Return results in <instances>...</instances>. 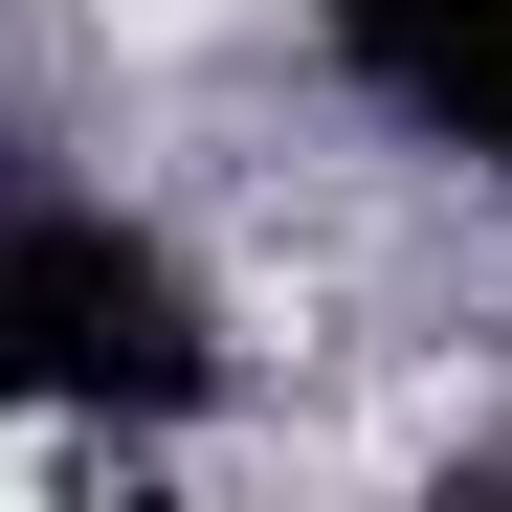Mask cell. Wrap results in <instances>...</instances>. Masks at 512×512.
Wrapping results in <instances>:
<instances>
[{
    "label": "cell",
    "mask_w": 512,
    "mask_h": 512,
    "mask_svg": "<svg viewBox=\"0 0 512 512\" xmlns=\"http://www.w3.org/2000/svg\"><path fill=\"white\" fill-rule=\"evenodd\" d=\"M223 401V312L156 223L90 201H0V423H201Z\"/></svg>",
    "instance_id": "1"
},
{
    "label": "cell",
    "mask_w": 512,
    "mask_h": 512,
    "mask_svg": "<svg viewBox=\"0 0 512 512\" xmlns=\"http://www.w3.org/2000/svg\"><path fill=\"white\" fill-rule=\"evenodd\" d=\"M423 134H446V156H490V179H512V0H468V45L446 67H423V90H401Z\"/></svg>",
    "instance_id": "2"
},
{
    "label": "cell",
    "mask_w": 512,
    "mask_h": 512,
    "mask_svg": "<svg viewBox=\"0 0 512 512\" xmlns=\"http://www.w3.org/2000/svg\"><path fill=\"white\" fill-rule=\"evenodd\" d=\"M312 23H334V67H357V90L401 112V90H423V67H446V45H468V0H312Z\"/></svg>",
    "instance_id": "3"
}]
</instances>
